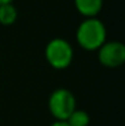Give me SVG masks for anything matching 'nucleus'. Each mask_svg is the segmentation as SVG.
<instances>
[{
  "instance_id": "nucleus-1",
  "label": "nucleus",
  "mask_w": 125,
  "mask_h": 126,
  "mask_svg": "<svg viewBox=\"0 0 125 126\" xmlns=\"http://www.w3.org/2000/svg\"><path fill=\"white\" fill-rule=\"evenodd\" d=\"M106 27L98 17H85L75 31V40L86 51H97L106 42Z\"/></svg>"
},
{
  "instance_id": "nucleus-2",
  "label": "nucleus",
  "mask_w": 125,
  "mask_h": 126,
  "mask_svg": "<svg viewBox=\"0 0 125 126\" xmlns=\"http://www.w3.org/2000/svg\"><path fill=\"white\" fill-rule=\"evenodd\" d=\"M46 61L55 70H65L71 64L74 50L69 40L63 38H54L47 43L44 48Z\"/></svg>"
},
{
  "instance_id": "nucleus-3",
  "label": "nucleus",
  "mask_w": 125,
  "mask_h": 126,
  "mask_svg": "<svg viewBox=\"0 0 125 126\" xmlns=\"http://www.w3.org/2000/svg\"><path fill=\"white\" fill-rule=\"evenodd\" d=\"M77 109L74 94L67 89H56L49 98V111L55 121H66L70 114Z\"/></svg>"
},
{
  "instance_id": "nucleus-4",
  "label": "nucleus",
  "mask_w": 125,
  "mask_h": 126,
  "mask_svg": "<svg viewBox=\"0 0 125 126\" xmlns=\"http://www.w3.org/2000/svg\"><path fill=\"white\" fill-rule=\"evenodd\" d=\"M97 58L104 67H120L125 62V46L120 40H106L97 50Z\"/></svg>"
},
{
  "instance_id": "nucleus-5",
  "label": "nucleus",
  "mask_w": 125,
  "mask_h": 126,
  "mask_svg": "<svg viewBox=\"0 0 125 126\" xmlns=\"http://www.w3.org/2000/svg\"><path fill=\"white\" fill-rule=\"evenodd\" d=\"M78 14L83 17H97L104 5V0H74Z\"/></svg>"
},
{
  "instance_id": "nucleus-6",
  "label": "nucleus",
  "mask_w": 125,
  "mask_h": 126,
  "mask_svg": "<svg viewBox=\"0 0 125 126\" xmlns=\"http://www.w3.org/2000/svg\"><path fill=\"white\" fill-rule=\"evenodd\" d=\"M18 19V10L14 3H5L0 5V24L11 26Z\"/></svg>"
},
{
  "instance_id": "nucleus-7",
  "label": "nucleus",
  "mask_w": 125,
  "mask_h": 126,
  "mask_svg": "<svg viewBox=\"0 0 125 126\" xmlns=\"http://www.w3.org/2000/svg\"><path fill=\"white\" fill-rule=\"evenodd\" d=\"M66 122L70 126H89L90 124V115L85 110L75 109L70 114V117L66 119Z\"/></svg>"
},
{
  "instance_id": "nucleus-8",
  "label": "nucleus",
  "mask_w": 125,
  "mask_h": 126,
  "mask_svg": "<svg viewBox=\"0 0 125 126\" xmlns=\"http://www.w3.org/2000/svg\"><path fill=\"white\" fill-rule=\"evenodd\" d=\"M50 126H70L66 121H54Z\"/></svg>"
},
{
  "instance_id": "nucleus-9",
  "label": "nucleus",
  "mask_w": 125,
  "mask_h": 126,
  "mask_svg": "<svg viewBox=\"0 0 125 126\" xmlns=\"http://www.w3.org/2000/svg\"><path fill=\"white\" fill-rule=\"evenodd\" d=\"M5 3H14V0H0V5L5 4Z\"/></svg>"
}]
</instances>
